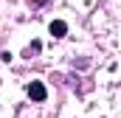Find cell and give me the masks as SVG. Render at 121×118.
Wrapping results in <instances>:
<instances>
[{
    "label": "cell",
    "instance_id": "6da1fadb",
    "mask_svg": "<svg viewBox=\"0 0 121 118\" xmlns=\"http://www.w3.org/2000/svg\"><path fill=\"white\" fill-rule=\"evenodd\" d=\"M28 98H31V101H37V104H42V101L48 98L45 84H42V82H31V84H28Z\"/></svg>",
    "mask_w": 121,
    "mask_h": 118
},
{
    "label": "cell",
    "instance_id": "7a4b0ae2",
    "mask_svg": "<svg viewBox=\"0 0 121 118\" xmlns=\"http://www.w3.org/2000/svg\"><path fill=\"white\" fill-rule=\"evenodd\" d=\"M48 31H51L54 39H62V37H68V23H65V20H51Z\"/></svg>",
    "mask_w": 121,
    "mask_h": 118
},
{
    "label": "cell",
    "instance_id": "3957f363",
    "mask_svg": "<svg viewBox=\"0 0 121 118\" xmlns=\"http://www.w3.org/2000/svg\"><path fill=\"white\" fill-rule=\"evenodd\" d=\"M39 48H42V42H39V39H34L28 48H26V56H31V54H39Z\"/></svg>",
    "mask_w": 121,
    "mask_h": 118
}]
</instances>
